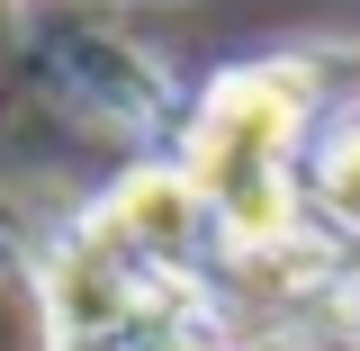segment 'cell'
Wrapping results in <instances>:
<instances>
[{
  "label": "cell",
  "mask_w": 360,
  "mask_h": 351,
  "mask_svg": "<svg viewBox=\"0 0 360 351\" xmlns=\"http://www.w3.org/2000/svg\"><path fill=\"white\" fill-rule=\"evenodd\" d=\"M315 99L324 72L307 54H252L225 63L189 99L172 162L207 198L225 234V262H270L307 234V144H315Z\"/></svg>",
  "instance_id": "6da1fadb"
},
{
  "label": "cell",
  "mask_w": 360,
  "mask_h": 351,
  "mask_svg": "<svg viewBox=\"0 0 360 351\" xmlns=\"http://www.w3.org/2000/svg\"><path fill=\"white\" fill-rule=\"evenodd\" d=\"M37 315H45V351H217L207 279L135 262L117 234L90 225V208L45 243Z\"/></svg>",
  "instance_id": "7a4b0ae2"
},
{
  "label": "cell",
  "mask_w": 360,
  "mask_h": 351,
  "mask_svg": "<svg viewBox=\"0 0 360 351\" xmlns=\"http://www.w3.org/2000/svg\"><path fill=\"white\" fill-rule=\"evenodd\" d=\"M90 225L117 234L135 262L180 270V279H207V262H225V234H217L207 198L189 189L180 162H135V172H117L99 198H90Z\"/></svg>",
  "instance_id": "3957f363"
},
{
  "label": "cell",
  "mask_w": 360,
  "mask_h": 351,
  "mask_svg": "<svg viewBox=\"0 0 360 351\" xmlns=\"http://www.w3.org/2000/svg\"><path fill=\"white\" fill-rule=\"evenodd\" d=\"M307 225L360 243V108L315 127V144H307Z\"/></svg>",
  "instance_id": "277c9868"
}]
</instances>
